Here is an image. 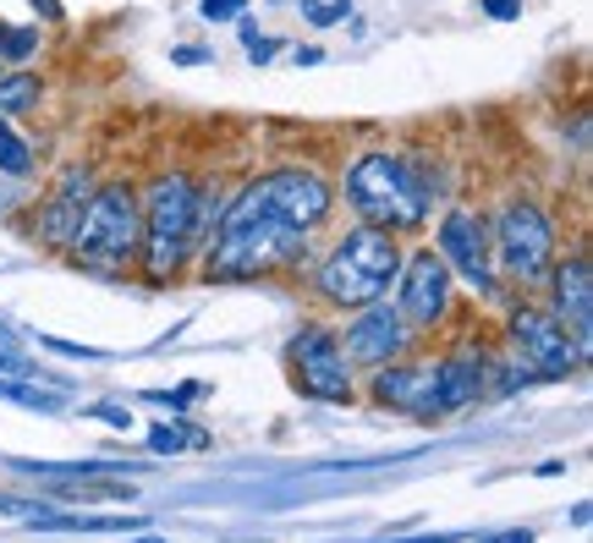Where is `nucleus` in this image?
I'll list each match as a JSON object with an SVG mask.
<instances>
[{"mask_svg":"<svg viewBox=\"0 0 593 543\" xmlns=\"http://www.w3.org/2000/svg\"><path fill=\"white\" fill-rule=\"evenodd\" d=\"M478 390H483V357L456 352V357H445L440 368H435V401H440V411L478 401Z\"/></svg>","mask_w":593,"mask_h":543,"instance_id":"2eb2a0df","label":"nucleus"},{"mask_svg":"<svg viewBox=\"0 0 593 543\" xmlns=\"http://www.w3.org/2000/svg\"><path fill=\"white\" fill-rule=\"evenodd\" d=\"M292 363L302 374V390L319 396V401H346L352 396V374H346V352L330 330H302L292 341Z\"/></svg>","mask_w":593,"mask_h":543,"instance_id":"6e6552de","label":"nucleus"},{"mask_svg":"<svg viewBox=\"0 0 593 543\" xmlns=\"http://www.w3.org/2000/svg\"><path fill=\"white\" fill-rule=\"evenodd\" d=\"M138 543H165V539H154V533H144V539H138Z\"/></svg>","mask_w":593,"mask_h":543,"instance_id":"c756f323","label":"nucleus"},{"mask_svg":"<svg viewBox=\"0 0 593 543\" xmlns=\"http://www.w3.org/2000/svg\"><path fill=\"white\" fill-rule=\"evenodd\" d=\"M66 253L89 270H127L144 253V198L127 181H105L94 187Z\"/></svg>","mask_w":593,"mask_h":543,"instance_id":"20e7f679","label":"nucleus"},{"mask_svg":"<svg viewBox=\"0 0 593 543\" xmlns=\"http://www.w3.org/2000/svg\"><path fill=\"white\" fill-rule=\"evenodd\" d=\"M0 401H17V407H39V411H55L61 401L55 396H39L33 385H22V379H0Z\"/></svg>","mask_w":593,"mask_h":543,"instance_id":"412c9836","label":"nucleus"},{"mask_svg":"<svg viewBox=\"0 0 593 543\" xmlns=\"http://www.w3.org/2000/svg\"><path fill=\"white\" fill-rule=\"evenodd\" d=\"M198 237V187L170 170V176H154L144 192V259L154 274H176L187 248Z\"/></svg>","mask_w":593,"mask_h":543,"instance_id":"39448f33","label":"nucleus"},{"mask_svg":"<svg viewBox=\"0 0 593 543\" xmlns=\"http://www.w3.org/2000/svg\"><path fill=\"white\" fill-rule=\"evenodd\" d=\"M89 198H94V176H89L83 165H66V170L55 176L50 198L39 203V237H44L50 248H66L72 231H77V220H83V209H89Z\"/></svg>","mask_w":593,"mask_h":543,"instance_id":"9b49d317","label":"nucleus"},{"mask_svg":"<svg viewBox=\"0 0 593 543\" xmlns=\"http://www.w3.org/2000/svg\"><path fill=\"white\" fill-rule=\"evenodd\" d=\"M94 417H105V422H116V428H133V411L127 407H94Z\"/></svg>","mask_w":593,"mask_h":543,"instance_id":"393cba45","label":"nucleus"},{"mask_svg":"<svg viewBox=\"0 0 593 543\" xmlns=\"http://www.w3.org/2000/svg\"><path fill=\"white\" fill-rule=\"evenodd\" d=\"M483 11H489L495 22H517V17H522V0H483Z\"/></svg>","mask_w":593,"mask_h":543,"instance_id":"b1692460","label":"nucleus"},{"mask_svg":"<svg viewBox=\"0 0 593 543\" xmlns=\"http://www.w3.org/2000/svg\"><path fill=\"white\" fill-rule=\"evenodd\" d=\"M148 450H159V456H176V450H209V434L193 428V422H154V428H148Z\"/></svg>","mask_w":593,"mask_h":543,"instance_id":"dca6fc26","label":"nucleus"},{"mask_svg":"<svg viewBox=\"0 0 593 543\" xmlns=\"http://www.w3.org/2000/svg\"><path fill=\"white\" fill-rule=\"evenodd\" d=\"M440 259L445 270H461L472 285L489 291L495 280V259H489V220L472 209H450L440 220Z\"/></svg>","mask_w":593,"mask_h":543,"instance_id":"9d476101","label":"nucleus"},{"mask_svg":"<svg viewBox=\"0 0 593 543\" xmlns=\"http://www.w3.org/2000/svg\"><path fill=\"white\" fill-rule=\"evenodd\" d=\"M511 341H517V357L533 379H566L583 363V346L555 324V313H539V307L511 313Z\"/></svg>","mask_w":593,"mask_h":543,"instance_id":"0eeeda50","label":"nucleus"},{"mask_svg":"<svg viewBox=\"0 0 593 543\" xmlns=\"http://www.w3.org/2000/svg\"><path fill=\"white\" fill-rule=\"evenodd\" d=\"M402 270V242H396V231H385V226H357V231H346L335 248H330V259L319 264V291L335 302V307H368V302H379L385 291H391V280Z\"/></svg>","mask_w":593,"mask_h":543,"instance_id":"7ed1b4c3","label":"nucleus"},{"mask_svg":"<svg viewBox=\"0 0 593 543\" xmlns=\"http://www.w3.org/2000/svg\"><path fill=\"white\" fill-rule=\"evenodd\" d=\"M33 50H39L33 28H0V61H28Z\"/></svg>","mask_w":593,"mask_h":543,"instance_id":"aec40b11","label":"nucleus"},{"mask_svg":"<svg viewBox=\"0 0 593 543\" xmlns=\"http://www.w3.org/2000/svg\"><path fill=\"white\" fill-rule=\"evenodd\" d=\"M33 6H39V11L50 17V22H61V6H55V0H33Z\"/></svg>","mask_w":593,"mask_h":543,"instance_id":"c85d7f7f","label":"nucleus"},{"mask_svg":"<svg viewBox=\"0 0 593 543\" xmlns=\"http://www.w3.org/2000/svg\"><path fill=\"white\" fill-rule=\"evenodd\" d=\"M0 170H6V176H28V170H33V154H28V143L11 133L6 122H0Z\"/></svg>","mask_w":593,"mask_h":543,"instance_id":"6ab92c4d","label":"nucleus"},{"mask_svg":"<svg viewBox=\"0 0 593 543\" xmlns=\"http://www.w3.org/2000/svg\"><path fill=\"white\" fill-rule=\"evenodd\" d=\"M402 346H407V319L396 313V302H368V307H357V324L346 330V357L385 368Z\"/></svg>","mask_w":593,"mask_h":543,"instance_id":"f8f14e48","label":"nucleus"},{"mask_svg":"<svg viewBox=\"0 0 593 543\" xmlns=\"http://www.w3.org/2000/svg\"><path fill=\"white\" fill-rule=\"evenodd\" d=\"M440 192V176L413 170L396 154H363L346 170V198L363 215V226H385V231H407L429 220V203Z\"/></svg>","mask_w":593,"mask_h":543,"instance_id":"f03ea898","label":"nucleus"},{"mask_svg":"<svg viewBox=\"0 0 593 543\" xmlns=\"http://www.w3.org/2000/svg\"><path fill=\"white\" fill-rule=\"evenodd\" d=\"M33 100H39V83H33L28 72L0 77V122H6V116H17V111H28Z\"/></svg>","mask_w":593,"mask_h":543,"instance_id":"a211bd4d","label":"nucleus"},{"mask_svg":"<svg viewBox=\"0 0 593 543\" xmlns=\"http://www.w3.org/2000/svg\"><path fill=\"white\" fill-rule=\"evenodd\" d=\"M374 390H379L385 407H402V411H413V417H435V411H440V401H435V374H429V368H379Z\"/></svg>","mask_w":593,"mask_h":543,"instance_id":"4468645a","label":"nucleus"},{"mask_svg":"<svg viewBox=\"0 0 593 543\" xmlns=\"http://www.w3.org/2000/svg\"><path fill=\"white\" fill-rule=\"evenodd\" d=\"M0 516H17L22 528H44V533H61L66 516L50 511V505H33V500H17V494H0Z\"/></svg>","mask_w":593,"mask_h":543,"instance_id":"f3484780","label":"nucleus"},{"mask_svg":"<svg viewBox=\"0 0 593 543\" xmlns=\"http://www.w3.org/2000/svg\"><path fill=\"white\" fill-rule=\"evenodd\" d=\"M0 203H6V198H0Z\"/></svg>","mask_w":593,"mask_h":543,"instance_id":"7c9ffc66","label":"nucleus"},{"mask_svg":"<svg viewBox=\"0 0 593 543\" xmlns=\"http://www.w3.org/2000/svg\"><path fill=\"white\" fill-rule=\"evenodd\" d=\"M176 61H181V66H198V61H209V50H193V44H187V50H176Z\"/></svg>","mask_w":593,"mask_h":543,"instance_id":"bb28decb","label":"nucleus"},{"mask_svg":"<svg viewBox=\"0 0 593 543\" xmlns=\"http://www.w3.org/2000/svg\"><path fill=\"white\" fill-rule=\"evenodd\" d=\"M555 324L589 352L593 341V264L578 253L566 264H555Z\"/></svg>","mask_w":593,"mask_h":543,"instance_id":"ddd939ff","label":"nucleus"},{"mask_svg":"<svg viewBox=\"0 0 593 543\" xmlns=\"http://www.w3.org/2000/svg\"><path fill=\"white\" fill-rule=\"evenodd\" d=\"M495 248H500V264L517 280H544L550 259H555V231L544 220V209L533 203H511L500 220H495Z\"/></svg>","mask_w":593,"mask_h":543,"instance_id":"423d86ee","label":"nucleus"},{"mask_svg":"<svg viewBox=\"0 0 593 543\" xmlns=\"http://www.w3.org/2000/svg\"><path fill=\"white\" fill-rule=\"evenodd\" d=\"M352 6L346 0H302V17L313 22V28H330V22H341Z\"/></svg>","mask_w":593,"mask_h":543,"instance_id":"4be33fe9","label":"nucleus"},{"mask_svg":"<svg viewBox=\"0 0 593 543\" xmlns=\"http://www.w3.org/2000/svg\"><path fill=\"white\" fill-rule=\"evenodd\" d=\"M198 11H204L209 22H231V17L248 11V0H198Z\"/></svg>","mask_w":593,"mask_h":543,"instance_id":"5701e85b","label":"nucleus"},{"mask_svg":"<svg viewBox=\"0 0 593 543\" xmlns=\"http://www.w3.org/2000/svg\"><path fill=\"white\" fill-rule=\"evenodd\" d=\"M402 296H396V313L407 319V324H435L445 313V302H450V270H445V259L435 248H424V253H402Z\"/></svg>","mask_w":593,"mask_h":543,"instance_id":"1a4fd4ad","label":"nucleus"},{"mask_svg":"<svg viewBox=\"0 0 593 543\" xmlns=\"http://www.w3.org/2000/svg\"><path fill=\"white\" fill-rule=\"evenodd\" d=\"M335 192L319 170H270L259 181H248L226 215L215 220V242H209V274L215 280H253V274L287 270L308 253V237L324 226Z\"/></svg>","mask_w":593,"mask_h":543,"instance_id":"f257e3e1","label":"nucleus"},{"mask_svg":"<svg viewBox=\"0 0 593 543\" xmlns=\"http://www.w3.org/2000/svg\"><path fill=\"white\" fill-rule=\"evenodd\" d=\"M483 543H533V533H528V528H511V533H495V539H483Z\"/></svg>","mask_w":593,"mask_h":543,"instance_id":"a878e982","label":"nucleus"},{"mask_svg":"<svg viewBox=\"0 0 593 543\" xmlns=\"http://www.w3.org/2000/svg\"><path fill=\"white\" fill-rule=\"evenodd\" d=\"M0 374H28V363H22V357H11V352H0Z\"/></svg>","mask_w":593,"mask_h":543,"instance_id":"cd10ccee","label":"nucleus"}]
</instances>
